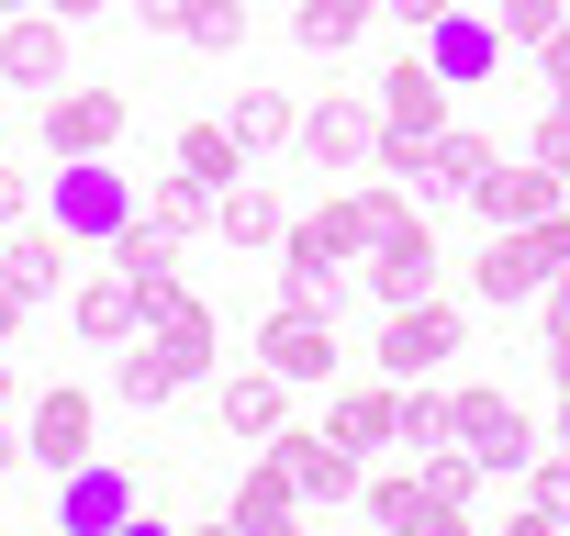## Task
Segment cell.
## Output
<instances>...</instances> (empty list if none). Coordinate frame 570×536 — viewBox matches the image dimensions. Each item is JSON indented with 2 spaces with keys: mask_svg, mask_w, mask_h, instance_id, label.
I'll use <instances>...</instances> for the list:
<instances>
[{
  "mask_svg": "<svg viewBox=\"0 0 570 536\" xmlns=\"http://www.w3.org/2000/svg\"><path fill=\"white\" fill-rule=\"evenodd\" d=\"M448 436H459L492 480H525V469H537V447H548V436H537V414H525L514 391H492V380H459V391H448Z\"/></svg>",
  "mask_w": 570,
  "mask_h": 536,
  "instance_id": "1",
  "label": "cell"
},
{
  "mask_svg": "<svg viewBox=\"0 0 570 536\" xmlns=\"http://www.w3.org/2000/svg\"><path fill=\"white\" fill-rule=\"evenodd\" d=\"M292 157H303L314 179H370V157H381V101H358V90H325V101H303V135H292Z\"/></svg>",
  "mask_w": 570,
  "mask_h": 536,
  "instance_id": "2",
  "label": "cell"
},
{
  "mask_svg": "<svg viewBox=\"0 0 570 536\" xmlns=\"http://www.w3.org/2000/svg\"><path fill=\"white\" fill-rule=\"evenodd\" d=\"M135 201H146V190H135L112 157H57V190H46V212H57V224H68L90 257H101V246L135 224Z\"/></svg>",
  "mask_w": 570,
  "mask_h": 536,
  "instance_id": "3",
  "label": "cell"
},
{
  "mask_svg": "<svg viewBox=\"0 0 570 536\" xmlns=\"http://www.w3.org/2000/svg\"><path fill=\"white\" fill-rule=\"evenodd\" d=\"M257 358L292 380V391H325V380L347 369V347H336V302H292V291H279L268 325H257Z\"/></svg>",
  "mask_w": 570,
  "mask_h": 536,
  "instance_id": "4",
  "label": "cell"
},
{
  "mask_svg": "<svg viewBox=\"0 0 570 536\" xmlns=\"http://www.w3.org/2000/svg\"><path fill=\"white\" fill-rule=\"evenodd\" d=\"M124 123H135V101H124V90H101V79H68V90H46V101H35L46 157H112V146H124Z\"/></svg>",
  "mask_w": 570,
  "mask_h": 536,
  "instance_id": "5",
  "label": "cell"
},
{
  "mask_svg": "<svg viewBox=\"0 0 570 536\" xmlns=\"http://www.w3.org/2000/svg\"><path fill=\"white\" fill-rule=\"evenodd\" d=\"M414 46H425V68H436L448 90H492V79H503V57H514V46H503V23L481 12V0H448V12H436Z\"/></svg>",
  "mask_w": 570,
  "mask_h": 536,
  "instance_id": "6",
  "label": "cell"
},
{
  "mask_svg": "<svg viewBox=\"0 0 570 536\" xmlns=\"http://www.w3.org/2000/svg\"><path fill=\"white\" fill-rule=\"evenodd\" d=\"M370 358H381L392 380H436V369L459 358V302H436V291H425V302H392Z\"/></svg>",
  "mask_w": 570,
  "mask_h": 536,
  "instance_id": "7",
  "label": "cell"
},
{
  "mask_svg": "<svg viewBox=\"0 0 570 536\" xmlns=\"http://www.w3.org/2000/svg\"><path fill=\"white\" fill-rule=\"evenodd\" d=\"M90 436H101V403H90L79 380H57V391H35V414H23V447H35V469H46V480H68L79 458H101Z\"/></svg>",
  "mask_w": 570,
  "mask_h": 536,
  "instance_id": "8",
  "label": "cell"
},
{
  "mask_svg": "<svg viewBox=\"0 0 570 536\" xmlns=\"http://www.w3.org/2000/svg\"><path fill=\"white\" fill-rule=\"evenodd\" d=\"M146 514V480H124V469H101V458H79L68 480H57V536H124Z\"/></svg>",
  "mask_w": 570,
  "mask_h": 536,
  "instance_id": "9",
  "label": "cell"
},
{
  "mask_svg": "<svg viewBox=\"0 0 570 536\" xmlns=\"http://www.w3.org/2000/svg\"><path fill=\"white\" fill-rule=\"evenodd\" d=\"M79 257H90V246H79V235H68L57 212H23V224H0V268H12V280H23L35 302L79 280Z\"/></svg>",
  "mask_w": 570,
  "mask_h": 536,
  "instance_id": "10",
  "label": "cell"
},
{
  "mask_svg": "<svg viewBox=\"0 0 570 536\" xmlns=\"http://www.w3.org/2000/svg\"><path fill=\"white\" fill-rule=\"evenodd\" d=\"M570 201V179L548 168V157H492L481 179H470V212L481 224H537V212H559Z\"/></svg>",
  "mask_w": 570,
  "mask_h": 536,
  "instance_id": "11",
  "label": "cell"
},
{
  "mask_svg": "<svg viewBox=\"0 0 570 536\" xmlns=\"http://www.w3.org/2000/svg\"><path fill=\"white\" fill-rule=\"evenodd\" d=\"M213 414H224V436L268 447L279 425H292V380H279L268 358H246V369H213Z\"/></svg>",
  "mask_w": 570,
  "mask_h": 536,
  "instance_id": "12",
  "label": "cell"
},
{
  "mask_svg": "<svg viewBox=\"0 0 570 536\" xmlns=\"http://www.w3.org/2000/svg\"><path fill=\"white\" fill-rule=\"evenodd\" d=\"M268 447L292 458V480H303V503H358V480H370V469H358V447H347L336 425H279Z\"/></svg>",
  "mask_w": 570,
  "mask_h": 536,
  "instance_id": "13",
  "label": "cell"
},
{
  "mask_svg": "<svg viewBox=\"0 0 570 536\" xmlns=\"http://www.w3.org/2000/svg\"><path fill=\"white\" fill-rule=\"evenodd\" d=\"M370 101H381V135H414V146L448 123V79L425 68V46H403V57L370 79Z\"/></svg>",
  "mask_w": 570,
  "mask_h": 536,
  "instance_id": "14",
  "label": "cell"
},
{
  "mask_svg": "<svg viewBox=\"0 0 570 536\" xmlns=\"http://www.w3.org/2000/svg\"><path fill=\"white\" fill-rule=\"evenodd\" d=\"M358 280L381 291V314H392V302H425V291L448 280V257H436V235H425V212H414V224H392V235L370 246V268H358Z\"/></svg>",
  "mask_w": 570,
  "mask_h": 536,
  "instance_id": "15",
  "label": "cell"
},
{
  "mask_svg": "<svg viewBox=\"0 0 570 536\" xmlns=\"http://www.w3.org/2000/svg\"><path fill=\"white\" fill-rule=\"evenodd\" d=\"M0 79L12 90H68V23L57 12H0Z\"/></svg>",
  "mask_w": 570,
  "mask_h": 536,
  "instance_id": "16",
  "label": "cell"
},
{
  "mask_svg": "<svg viewBox=\"0 0 570 536\" xmlns=\"http://www.w3.org/2000/svg\"><path fill=\"white\" fill-rule=\"evenodd\" d=\"M325 425L347 436V447H403V380L381 369V380H325Z\"/></svg>",
  "mask_w": 570,
  "mask_h": 536,
  "instance_id": "17",
  "label": "cell"
},
{
  "mask_svg": "<svg viewBox=\"0 0 570 536\" xmlns=\"http://www.w3.org/2000/svg\"><path fill=\"white\" fill-rule=\"evenodd\" d=\"M347 268H358V257H347L314 212H292V235H279V291H292V302H336Z\"/></svg>",
  "mask_w": 570,
  "mask_h": 536,
  "instance_id": "18",
  "label": "cell"
},
{
  "mask_svg": "<svg viewBox=\"0 0 570 536\" xmlns=\"http://www.w3.org/2000/svg\"><path fill=\"white\" fill-rule=\"evenodd\" d=\"M358 514L392 525V536H459V525H470V514H448V503L425 492V469H381V480H358Z\"/></svg>",
  "mask_w": 570,
  "mask_h": 536,
  "instance_id": "19",
  "label": "cell"
},
{
  "mask_svg": "<svg viewBox=\"0 0 570 536\" xmlns=\"http://www.w3.org/2000/svg\"><path fill=\"white\" fill-rule=\"evenodd\" d=\"M68 325H79L90 347H124V336H146V291L124 280V268H112V257H101V268H90V280L68 291Z\"/></svg>",
  "mask_w": 570,
  "mask_h": 536,
  "instance_id": "20",
  "label": "cell"
},
{
  "mask_svg": "<svg viewBox=\"0 0 570 536\" xmlns=\"http://www.w3.org/2000/svg\"><path fill=\"white\" fill-rule=\"evenodd\" d=\"M124 12H146V34H179L202 57H235L246 46V0H124Z\"/></svg>",
  "mask_w": 570,
  "mask_h": 536,
  "instance_id": "21",
  "label": "cell"
},
{
  "mask_svg": "<svg viewBox=\"0 0 570 536\" xmlns=\"http://www.w3.org/2000/svg\"><path fill=\"white\" fill-rule=\"evenodd\" d=\"M492 157H503V146H492L481 123H436V135H425V168H414V201H470V179H481Z\"/></svg>",
  "mask_w": 570,
  "mask_h": 536,
  "instance_id": "22",
  "label": "cell"
},
{
  "mask_svg": "<svg viewBox=\"0 0 570 536\" xmlns=\"http://www.w3.org/2000/svg\"><path fill=\"white\" fill-rule=\"evenodd\" d=\"M292 514H303L292 458H279V447H246V469H235V525H246V536H279Z\"/></svg>",
  "mask_w": 570,
  "mask_h": 536,
  "instance_id": "23",
  "label": "cell"
},
{
  "mask_svg": "<svg viewBox=\"0 0 570 536\" xmlns=\"http://www.w3.org/2000/svg\"><path fill=\"white\" fill-rule=\"evenodd\" d=\"M213 235H224V246H279V235H292V201H279L268 179H235V190L213 201Z\"/></svg>",
  "mask_w": 570,
  "mask_h": 536,
  "instance_id": "24",
  "label": "cell"
},
{
  "mask_svg": "<svg viewBox=\"0 0 570 536\" xmlns=\"http://www.w3.org/2000/svg\"><path fill=\"white\" fill-rule=\"evenodd\" d=\"M370 12H381V0H292V46L303 57H347L370 34Z\"/></svg>",
  "mask_w": 570,
  "mask_h": 536,
  "instance_id": "25",
  "label": "cell"
},
{
  "mask_svg": "<svg viewBox=\"0 0 570 536\" xmlns=\"http://www.w3.org/2000/svg\"><path fill=\"white\" fill-rule=\"evenodd\" d=\"M101 257L124 268L135 291H157V280H179V235H168V224H146V201H135V224H124V235H112Z\"/></svg>",
  "mask_w": 570,
  "mask_h": 536,
  "instance_id": "26",
  "label": "cell"
},
{
  "mask_svg": "<svg viewBox=\"0 0 570 536\" xmlns=\"http://www.w3.org/2000/svg\"><path fill=\"white\" fill-rule=\"evenodd\" d=\"M224 123H235V146H246V157H268V146H292V135H303V101H292V90H235V112H224Z\"/></svg>",
  "mask_w": 570,
  "mask_h": 536,
  "instance_id": "27",
  "label": "cell"
},
{
  "mask_svg": "<svg viewBox=\"0 0 570 536\" xmlns=\"http://www.w3.org/2000/svg\"><path fill=\"white\" fill-rule=\"evenodd\" d=\"M213 201H224V190H202L190 168H168V179H146V224H168L179 246H190V235H213Z\"/></svg>",
  "mask_w": 570,
  "mask_h": 536,
  "instance_id": "28",
  "label": "cell"
},
{
  "mask_svg": "<svg viewBox=\"0 0 570 536\" xmlns=\"http://www.w3.org/2000/svg\"><path fill=\"white\" fill-rule=\"evenodd\" d=\"M179 168H190L202 190H235V179H246V146H235V123H179Z\"/></svg>",
  "mask_w": 570,
  "mask_h": 536,
  "instance_id": "29",
  "label": "cell"
},
{
  "mask_svg": "<svg viewBox=\"0 0 570 536\" xmlns=\"http://www.w3.org/2000/svg\"><path fill=\"white\" fill-rule=\"evenodd\" d=\"M414 469H425V492H436L448 514H470V503H481V480H492V469H481V458H470L459 436H436V447H414Z\"/></svg>",
  "mask_w": 570,
  "mask_h": 536,
  "instance_id": "30",
  "label": "cell"
},
{
  "mask_svg": "<svg viewBox=\"0 0 570 536\" xmlns=\"http://www.w3.org/2000/svg\"><path fill=\"white\" fill-rule=\"evenodd\" d=\"M481 12L503 23V46H537V34H559V23H570V0H481Z\"/></svg>",
  "mask_w": 570,
  "mask_h": 536,
  "instance_id": "31",
  "label": "cell"
},
{
  "mask_svg": "<svg viewBox=\"0 0 570 536\" xmlns=\"http://www.w3.org/2000/svg\"><path fill=\"white\" fill-rule=\"evenodd\" d=\"M448 436V391L436 380H403V447H436Z\"/></svg>",
  "mask_w": 570,
  "mask_h": 536,
  "instance_id": "32",
  "label": "cell"
},
{
  "mask_svg": "<svg viewBox=\"0 0 570 536\" xmlns=\"http://www.w3.org/2000/svg\"><path fill=\"white\" fill-rule=\"evenodd\" d=\"M525 157H548V168L570 179V90H548V101H537V135H525Z\"/></svg>",
  "mask_w": 570,
  "mask_h": 536,
  "instance_id": "33",
  "label": "cell"
},
{
  "mask_svg": "<svg viewBox=\"0 0 570 536\" xmlns=\"http://www.w3.org/2000/svg\"><path fill=\"white\" fill-rule=\"evenodd\" d=\"M525 503L570 514V447H537V469H525Z\"/></svg>",
  "mask_w": 570,
  "mask_h": 536,
  "instance_id": "34",
  "label": "cell"
},
{
  "mask_svg": "<svg viewBox=\"0 0 570 536\" xmlns=\"http://www.w3.org/2000/svg\"><path fill=\"white\" fill-rule=\"evenodd\" d=\"M525 68H537V90H570V23H559V34H537V46H525Z\"/></svg>",
  "mask_w": 570,
  "mask_h": 536,
  "instance_id": "35",
  "label": "cell"
},
{
  "mask_svg": "<svg viewBox=\"0 0 570 536\" xmlns=\"http://www.w3.org/2000/svg\"><path fill=\"white\" fill-rule=\"evenodd\" d=\"M537 336H548V347H570V268H559V280L537 291Z\"/></svg>",
  "mask_w": 570,
  "mask_h": 536,
  "instance_id": "36",
  "label": "cell"
},
{
  "mask_svg": "<svg viewBox=\"0 0 570 536\" xmlns=\"http://www.w3.org/2000/svg\"><path fill=\"white\" fill-rule=\"evenodd\" d=\"M23 314H35V291L12 280V268H0V347H12V336H23Z\"/></svg>",
  "mask_w": 570,
  "mask_h": 536,
  "instance_id": "37",
  "label": "cell"
},
{
  "mask_svg": "<svg viewBox=\"0 0 570 536\" xmlns=\"http://www.w3.org/2000/svg\"><path fill=\"white\" fill-rule=\"evenodd\" d=\"M381 12H392V23H403V34H425V23H436V12H448V0H381Z\"/></svg>",
  "mask_w": 570,
  "mask_h": 536,
  "instance_id": "38",
  "label": "cell"
},
{
  "mask_svg": "<svg viewBox=\"0 0 570 536\" xmlns=\"http://www.w3.org/2000/svg\"><path fill=\"white\" fill-rule=\"evenodd\" d=\"M57 23H101V12H124V0H46Z\"/></svg>",
  "mask_w": 570,
  "mask_h": 536,
  "instance_id": "39",
  "label": "cell"
},
{
  "mask_svg": "<svg viewBox=\"0 0 570 536\" xmlns=\"http://www.w3.org/2000/svg\"><path fill=\"white\" fill-rule=\"evenodd\" d=\"M23 201H35V190H23L12 168H0V224H23Z\"/></svg>",
  "mask_w": 570,
  "mask_h": 536,
  "instance_id": "40",
  "label": "cell"
},
{
  "mask_svg": "<svg viewBox=\"0 0 570 536\" xmlns=\"http://www.w3.org/2000/svg\"><path fill=\"white\" fill-rule=\"evenodd\" d=\"M23 458H35V447H23V436H12V425H0V480H12V469H23Z\"/></svg>",
  "mask_w": 570,
  "mask_h": 536,
  "instance_id": "41",
  "label": "cell"
},
{
  "mask_svg": "<svg viewBox=\"0 0 570 536\" xmlns=\"http://www.w3.org/2000/svg\"><path fill=\"white\" fill-rule=\"evenodd\" d=\"M548 391H559V403H570V347H548Z\"/></svg>",
  "mask_w": 570,
  "mask_h": 536,
  "instance_id": "42",
  "label": "cell"
},
{
  "mask_svg": "<svg viewBox=\"0 0 570 536\" xmlns=\"http://www.w3.org/2000/svg\"><path fill=\"white\" fill-rule=\"evenodd\" d=\"M548 447H570V403H559V425H548Z\"/></svg>",
  "mask_w": 570,
  "mask_h": 536,
  "instance_id": "43",
  "label": "cell"
},
{
  "mask_svg": "<svg viewBox=\"0 0 570 536\" xmlns=\"http://www.w3.org/2000/svg\"><path fill=\"white\" fill-rule=\"evenodd\" d=\"M0 414H12V358H0Z\"/></svg>",
  "mask_w": 570,
  "mask_h": 536,
  "instance_id": "44",
  "label": "cell"
}]
</instances>
